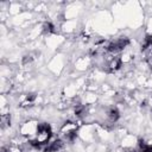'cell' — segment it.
<instances>
[{"mask_svg":"<svg viewBox=\"0 0 152 152\" xmlns=\"http://www.w3.org/2000/svg\"><path fill=\"white\" fill-rule=\"evenodd\" d=\"M108 119H109V121H112V122H115L119 118H120V113H119V110L116 109V108H110L109 110H108Z\"/></svg>","mask_w":152,"mask_h":152,"instance_id":"52a82bcc","label":"cell"},{"mask_svg":"<svg viewBox=\"0 0 152 152\" xmlns=\"http://www.w3.org/2000/svg\"><path fill=\"white\" fill-rule=\"evenodd\" d=\"M10 122H11V120H10V115H2V116H1V124H2V127L8 126Z\"/></svg>","mask_w":152,"mask_h":152,"instance_id":"8fae6325","label":"cell"},{"mask_svg":"<svg viewBox=\"0 0 152 152\" xmlns=\"http://www.w3.org/2000/svg\"><path fill=\"white\" fill-rule=\"evenodd\" d=\"M141 51L146 56H152V34H148L145 37L144 43L141 45Z\"/></svg>","mask_w":152,"mask_h":152,"instance_id":"277c9868","label":"cell"},{"mask_svg":"<svg viewBox=\"0 0 152 152\" xmlns=\"http://www.w3.org/2000/svg\"><path fill=\"white\" fill-rule=\"evenodd\" d=\"M61 133L68 141H74L77 137V126L72 121H65L61 128Z\"/></svg>","mask_w":152,"mask_h":152,"instance_id":"3957f363","label":"cell"},{"mask_svg":"<svg viewBox=\"0 0 152 152\" xmlns=\"http://www.w3.org/2000/svg\"><path fill=\"white\" fill-rule=\"evenodd\" d=\"M32 59H33V58H32V56H31V55H26V56H24V58H23V63H24V64L30 63Z\"/></svg>","mask_w":152,"mask_h":152,"instance_id":"7c38bea8","label":"cell"},{"mask_svg":"<svg viewBox=\"0 0 152 152\" xmlns=\"http://www.w3.org/2000/svg\"><path fill=\"white\" fill-rule=\"evenodd\" d=\"M51 135H52V131H51V127L49 124H46V122L38 124L36 127V135L33 139L30 140V144L34 147L43 146V145L48 144Z\"/></svg>","mask_w":152,"mask_h":152,"instance_id":"6da1fadb","label":"cell"},{"mask_svg":"<svg viewBox=\"0 0 152 152\" xmlns=\"http://www.w3.org/2000/svg\"><path fill=\"white\" fill-rule=\"evenodd\" d=\"M63 146H64L63 140L57 139V140L50 142V145L45 148V152H58V151H61L63 148Z\"/></svg>","mask_w":152,"mask_h":152,"instance_id":"5b68a950","label":"cell"},{"mask_svg":"<svg viewBox=\"0 0 152 152\" xmlns=\"http://www.w3.org/2000/svg\"><path fill=\"white\" fill-rule=\"evenodd\" d=\"M138 152H152V145L145 144V141H139V151Z\"/></svg>","mask_w":152,"mask_h":152,"instance_id":"ba28073f","label":"cell"},{"mask_svg":"<svg viewBox=\"0 0 152 152\" xmlns=\"http://www.w3.org/2000/svg\"><path fill=\"white\" fill-rule=\"evenodd\" d=\"M120 66H121V59H120L119 57L113 58V59L109 62V64H108V69H109V71H110V72L116 71Z\"/></svg>","mask_w":152,"mask_h":152,"instance_id":"8992f818","label":"cell"},{"mask_svg":"<svg viewBox=\"0 0 152 152\" xmlns=\"http://www.w3.org/2000/svg\"><path fill=\"white\" fill-rule=\"evenodd\" d=\"M43 32L44 33H48V34L55 33V26H53V24L52 23H45L43 25Z\"/></svg>","mask_w":152,"mask_h":152,"instance_id":"9c48e42d","label":"cell"},{"mask_svg":"<svg viewBox=\"0 0 152 152\" xmlns=\"http://www.w3.org/2000/svg\"><path fill=\"white\" fill-rule=\"evenodd\" d=\"M34 99H36L34 94H27V95H26V97H25V101H23V102H21V106H23V107H25V106H27L28 103H32V102L34 101Z\"/></svg>","mask_w":152,"mask_h":152,"instance_id":"30bf717a","label":"cell"},{"mask_svg":"<svg viewBox=\"0 0 152 152\" xmlns=\"http://www.w3.org/2000/svg\"><path fill=\"white\" fill-rule=\"evenodd\" d=\"M128 44H129V39L127 37H120V38H116L115 40H112L106 46V51L109 53H118L122 51Z\"/></svg>","mask_w":152,"mask_h":152,"instance_id":"7a4b0ae2","label":"cell"}]
</instances>
